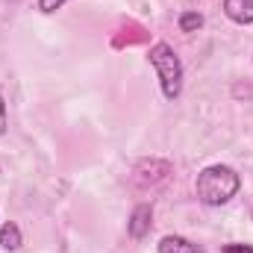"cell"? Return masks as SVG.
Returning <instances> with one entry per match:
<instances>
[{"mask_svg":"<svg viewBox=\"0 0 253 253\" xmlns=\"http://www.w3.org/2000/svg\"><path fill=\"white\" fill-rule=\"evenodd\" d=\"M239 189H242V177L230 165H209L197 174V183H194L197 200L203 206H224L239 194Z\"/></svg>","mask_w":253,"mask_h":253,"instance_id":"obj_1","label":"cell"},{"mask_svg":"<svg viewBox=\"0 0 253 253\" xmlns=\"http://www.w3.org/2000/svg\"><path fill=\"white\" fill-rule=\"evenodd\" d=\"M147 59L153 65L156 77H159V88L165 94V100H177L183 94V59L177 56V50L168 42H156L147 53Z\"/></svg>","mask_w":253,"mask_h":253,"instance_id":"obj_2","label":"cell"},{"mask_svg":"<svg viewBox=\"0 0 253 253\" xmlns=\"http://www.w3.org/2000/svg\"><path fill=\"white\" fill-rule=\"evenodd\" d=\"M168 177H171V162H165V159H144L132 168V183L138 189H147V186L153 189V186L165 183Z\"/></svg>","mask_w":253,"mask_h":253,"instance_id":"obj_3","label":"cell"},{"mask_svg":"<svg viewBox=\"0 0 253 253\" xmlns=\"http://www.w3.org/2000/svg\"><path fill=\"white\" fill-rule=\"evenodd\" d=\"M150 227H153V209H150L147 203H138V206L132 209L129 221H126V233H129V239L141 242V239L150 233Z\"/></svg>","mask_w":253,"mask_h":253,"instance_id":"obj_4","label":"cell"},{"mask_svg":"<svg viewBox=\"0 0 253 253\" xmlns=\"http://www.w3.org/2000/svg\"><path fill=\"white\" fill-rule=\"evenodd\" d=\"M156 251L159 253H206L203 245L191 242V239H186V236H165V239L156 245Z\"/></svg>","mask_w":253,"mask_h":253,"instance_id":"obj_5","label":"cell"},{"mask_svg":"<svg viewBox=\"0 0 253 253\" xmlns=\"http://www.w3.org/2000/svg\"><path fill=\"white\" fill-rule=\"evenodd\" d=\"M224 15L233 24H253V0H224Z\"/></svg>","mask_w":253,"mask_h":253,"instance_id":"obj_6","label":"cell"},{"mask_svg":"<svg viewBox=\"0 0 253 253\" xmlns=\"http://www.w3.org/2000/svg\"><path fill=\"white\" fill-rule=\"evenodd\" d=\"M21 245H24V236H21V227L15 224V221H6L3 227H0V248L9 253L21 251Z\"/></svg>","mask_w":253,"mask_h":253,"instance_id":"obj_7","label":"cell"},{"mask_svg":"<svg viewBox=\"0 0 253 253\" xmlns=\"http://www.w3.org/2000/svg\"><path fill=\"white\" fill-rule=\"evenodd\" d=\"M203 27V15L200 12H183L180 15V33H197Z\"/></svg>","mask_w":253,"mask_h":253,"instance_id":"obj_8","label":"cell"},{"mask_svg":"<svg viewBox=\"0 0 253 253\" xmlns=\"http://www.w3.org/2000/svg\"><path fill=\"white\" fill-rule=\"evenodd\" d=\"M65 3H68V0H39V9H42L44 15H53L56 9H62Z\"/></svg>","mask_w":253,"mask_h":253,"instance_id":"obj_9","label":"cell"},{"mask_svg":"<svg viewBox=\"0 0 253 253\" xmlns=\"http://www.w3.org/2000/svg\"><path fill=\"white\" fill-rule=\"evenodd\" d=\"M221 253H253L251 245H239V242H230V245H224Z\"/></svg>","mask_w":253,"mask_h":253,"instance_id":"obj_10","label":"cell"},{"mask_svg":"<svg viewBox=\"0 0 253 253\" xmlns=\"http://www.w3.org/2000/svg\"><path fill=\"white\" fill-rule=\"evenodd\" d=\"M6 129H9V115H6V100L0 94V135H6Z\"/></svg>","mask_w":253,"mask_h":253,"instance_id":"obj_11","label":"cell"}]
</instances>
